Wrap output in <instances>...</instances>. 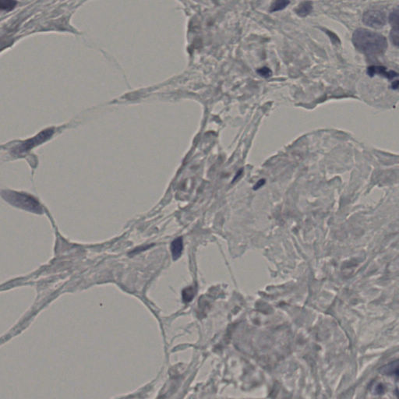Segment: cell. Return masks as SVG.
I'll list each match as a JSON object with an SVG mask.
<instances>
[{
	"label": "cell",
	"mask_w": 399,
	"mask_h": 399,
	"mask_svg": "<svg viewBox=\"0 0 399 399\" xmlns=\"http://www.w3.org/2000/svg\"><path fill=\"white\" fill-rule=\"evenodd\" d=\"M313 10L312 2H303L295 8V12L297 15L301 17L308 16Z\"/></svg>",
	"instance_id": "52a82bcc"
},
{
	"label": "cell",
	"mask_w": 399,
	"mask_h": 399,
	"mask_svg": "<svg viewBox=\"0 0 399 399\" xmlns=\"http://www.w3.org/2000/svg\"><path fill=\"white\" fill-rule=\"evenodd\" d=\"M392 87L393 89L397 90L398 87H399V80H396V81L393 82Z\"/></svg>",
	"instance_id": "9a60e30c"
},
{
	"label": "cell",
	"mask_w": 399,
	"mask_h": 399,
	"mask_svg": "<svg viewBox=\"0 0 399 399\" xmlns=\"http://www.w3.org/2000/svg\"><path fill=\"white\" fill-rule=\"evenodd\" d=\"M3 196L12 205L37 213L42 212V208L40 206L39 203L31 196L12 191L6 192V195Z\"/></svg>",
	"instance_id": "7a4b0ae2"
},
{
	"label": "cell",
	"mask_w": 399,
	"mask_h": 399,
	"mask_svg": "<svg viewBox=\"0 0 399 399\" xmlns=\"http://www.w3.org/2000/svg\"><path fill=\"white\" fill-rule=\"evenodd\" d=\"M53 129H47L38 133L36 136H34L32 138L28 139L26 141L21 143L20 145L17 146V148L14 149L13 152L16 154H24L26 152H29L30 150L34 148V147L42 144L44 142L51 138L52 136L53 135Z\"/></svg>",
	"instance_id": "3957f363"
},
{
	"label": "cell",
	"mask_w": 399,
	"mask_h": 399,
	"mask_svg": "<svg viewBox=\"0 0 399 399\" xmlns=\"http://www.w3.org/2000/svg\"><path fill=\"white\" fill-rule=\"evenodd\" d=\"M290 3V1H286V0H278V1H275V2L271 4L270 11L273 13V12H277L279 11V10H284Z\"/></svg>",
	"instance_id": "ba28073f"
},
{
	"label": "cell",
	"mask_w": 399,
	"mask_h": 399,
	"mask_svg": "<svg viewBox=\"0 0 399 399\" xmlns=\"http://www.w3.org/2000/svg\"><path fill=\"white\" fill-rule=\"evenodd\" d=\"M390 39L391 42L396 46H399V28H392V31L390 33Z\"/></svg>",
	"instance_id": "7c38bea8"
},
{
	"label": "cell",
	"mask_w": 399,
	"mask_h": 399,
	"mask_svg": "<svg viewBox=\"0 0 399 399\" xmlns=\"http://www.w3.org/2000/svg\"><path fill=\"white\" fill-rule=\"evenodd\" d=\"M16 5H17V2L14 1H0V10L9 11V10H13Z\"/></svg>",
	"instance_id": "8fae6325"
},
{
	"label": "cell",
	"mask_w": 399,
	"mask_h": 399,
	"mask_svg": "<svg viewBox=\"0 0 399 399\" xmlns=\"http://www.w3.org/2000/svg\"><path fill=\"white\" fill-rule=\"evenodd\" d=\"M367 74L370 77L374 76L375 74H380L388 79H393L397 78L398 74L395 71H388L387 72L386 68L384 66H371L367 69Z\"/></svg>",
	"instance_id": "5b68a950"
},
{
	"label": "cell",
	"mask_w": 399,
	"mask_h": 399,
	"mask_svg": "<svg viewBox=\"0 0 399 399\" xmlns=\"http://www.w3.org/2000/svg\"><path fill=\"white\" fill-rule=\"evenodd\" d=\"M184 249L183 244V239L181 237L176 239L171 244V252H172V258L174 260H177L182 254V251Z\"/></svg>",
	"instance_id": "8992f818"
},
{
	"label": "cell",
	"mask_w": 399,
	"mask_h": 399,
	"mask_svg": "<svg viewBox=\"0 0 399 399\" xmlns=\"http://www.w3.org/2000/svg\"><path fill=\"white\" fill-rule=\"evenodd\" d=\"M363 22L373 28H381L387 22L386 14L382 10H369L363 13Z\"/></svg>",
	"instance_id": "277c9868"
},
{
	"label": "cell",
	"mask_w": 399,
	"mask_h": 399,
	"mask_svg": "<svg viewBox=\"0 0 399 399\" xmlns=\"http://www.w3.org/2000/svg\"><path fill=\"white\" fill-rule=\"evenodd\" d=\"M352 43L358 51L367 55H381L388 49L385 37L365 28H358L352 34Z\"/></svg>",
	"instance_id": "6da1fadb"
},
{
	"label": "cell",
	"mask_w": 399,
	"mask_h": 399,
	"mask_svg": "<svg viewBox=\"0 0 399 399\" xmlns=\"http://www.w3.org/2000/svg\"><path fill=\"white\" fill-rule=\"evenodd\" d=\"M196 290L193 287H188L183 291V299L185 303H189L194 297Z\"/></svg>",
	"instance_id": "30bf717a"
},
{
	"label": "cell",
	"mask_w": 399,
	"mask_h": 399,
	"mask_svg": "<svg viewBox=\"0 0 399 399\" xmlns=\"http://www.w3.org/2000/svg\"><path fill=\"white\" fill-rule=\"evenodd\" d=\"M257 72H258L260 76L263 77V78H270V77L272 75V72H271V70H270L268 67H262V68H260L259 70H258Z\"/></svg>",
	"instance_id": "4fadbf2b"
},
{
	"label": "cell",
	"mask_w": 399,
	"mask_h": 399,
	"mask_svg": "<svg viewBox=\"0 0 399 399\" xmlns=\"http://www.w3.org/2000/svg\"><path fill=\"white\" fill-rule=\"evenodd\" d=\"M389 23L392 28H399V7H396L390 13Z\"/></svg>",
	"instance_id": "9c48e42d"
},
{
	"label": "cell",
	"mask_w": 399,
	"mask_h": 399,
	"mask_svg": "<svg viewBox=\"0 0 399 399\" xmlns=\"http://www.w3.org/2000/svg\"><path fill=\"white\" fill-rule=\"evenodd\" d=\"M265 180H260V181L258 182V184H257V185L255 186V187H254V189H258V188L261 187V186L263 185V184H265Z\"/></svg>",
	"instance_id": "5bb4252c"
}]
</instances>
